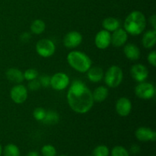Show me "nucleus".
Returning a JSON list of instances; mask_svg holds the SVG:
<instances>
[{
    "label": "nucleus",
    "instance_id": "1",
    "mask_svg": "<svg viewBox=\"0 0 156 156\" xmlns=\"http://www.w3.org/2000/svg\"><path fill=\"white\" fill-rule=\"evenodd\" d=\"M67 101L73 111L82 114L88 113L94 102L92 92L81 80L72 82L67 92Z\"/></svg>",
    "mask_w": 156,
    "mask_h": 156
},
{
    "label": "nucleus",
    "instance_id": "2",
    "mask_svg": "<svg viewBox=\"0 0 156 156\" xmlns=\"http://www.w3.org/2000/svg\"><path fill=\"white\" fill-rule=\"evenodd\" d=\"M123 26L128 34L133 36L141 34L146 27V17L140 11H133L126 18Z\"/></svg>",
    "mask_w": 156,
    "mask_h": 156
},
{
    "label": "nucleus",
    "instance_id": "3",
    "mask_svg": "<svg viewBox=\"0 0 156 156\" xmlns=\"http://www.w3.org/2000/svg\"><path fill=\"white\" fill-rule=\"evenodd\" d=\"M67 62L69 65L79 73H87L91 67V59L84 52L73 50L69 53L67 56Z\"/></svg>",
    "mask_w": 156,
    "mask_h": 156
},
{
    "label": "nucleus",
    "instance_id": "4",
    "mask_svg": "<svg viewBox=\"0 0 156 156\" xmlns=\"http://www.w3.org/2000/svg\"><path fill=\"white\" fill-rule=\"evenodd\" d=\"M123 70L117 66H111L104 75L105 82L110 88H117L123 81Z\"/></svg>",
    "mask_w": 156,
    "mask_h": 156
},
{
    "label": "nucleus",
    "instance_id": "5",
    "mask_svg": "<svg viewBox=\"0 0 156 156\" xmlns=\"http://www.w3.org/2000/svg\"><path fill=\"white\" fill-rule=\"evenodd\" d=\"M36 51L42 57L47 58L53 56L56 51L55 44L50 39H41L36 44Z\"/></svg>",
    "mask_w": 156,
    "mask_h": 156
},
{
    "label": "nucleus",
    "instance_id": "6",
    "mask_svg": "<svg viewBox=\"0 0 156 156\" xmlns=\"http://www.w3.org/2000/svg\"><path fill=\"white\" fill-rule=\"evenodd\" d=\"M135 94L140 98L149 100L155 96V87L149 82H140L135 88Z\"/></svg>",
    "mask_w": 156,
    "mask_h": 156
},
{
    "label": "nucleus",
    "instance_id": "7",
    "mask_svg": "<svg viewBox=\"0 0 156 156\" xmlns=\"http://www.w3.org/2000/svg\"><path fill=\"white\" fill-rule=\"evenodd\" d=\"M69 77L66 73H57L50 77V86L56 91H62L69 85Z\"/></svg>",
    "mask_w": 156,
    "mask_h": 156
},
{
    "label": "nucleus",
    "instance_id": "8",
    "mask_svg": "<svg viewBox=\"0 0 156 156\" xmlns=\"http://www.w3.org/2000/svg\"><path fill=\"white\" fill-rule=\"evenodd\" d=\"M10 97L15 104L21 105L27 98V89L24 85H15L10 91Z\"/></svg>",
    "mask_w": 156,
    "mask_h": 156
},
{
    "label": "nucleus",
    "instance_id": "9",
    "mask_svg": "<svg viewBox=\"0 0 156 156\" xmlns=\"http://www.w3.org/2000/svg\"><path fill=\"white\" fill-rule=\"evenodd\" d=\"M82 42V35L79 32L73 30L65 35L63 44L66 48L74 49L79 47Z\"/></svg>",
    "mask_w": 156,
    "mask_h": 156
},
{
    "label": "nucleus",
    "instance_id": "10",
    "mask_svg": "<svg viewBox=\"0 0 156 156\" xmlns=\"http://www.w3.org/2000/svg\"><path fill=\"white\" fill-rule=\"evenodd\" d=\"M130 74L133 79L137 82H145L149 76V70L143 64H135L131 67Z\"/></svg>",
    "mask_w": 156,
    "mask_h": 156
},
{
    "label": "nucleus",
    "instance_id": "11",
    "mask_svg": "<svg viewBox=\"0 0 156 156\" xmlns=\"http://www.w3.org/2000/svg\"><path fill=\"white\" fill-rule=\"evenodd\" d=\"M95 46L100 50H105L111 44V34L106 30H101L98 32L94 38Z\"/></svg>",
    "mask_w": 156,
    "mask_h": 156
},
{
    "label": "nucleus",
    "instance_id": "12",
    "mask_svg": "<svg viewBox=\"0 0 156 156\" xmlns=\"http://www.w3.org/2000/svg\"><path fill=\"white\" fill-rule=\"evenodd\" d=\"M132 111V103L127 98L122 97L116 103V111L120 117H127Z\"/></svg>",
    "mask_w": 156,
    "mask_h": 156
},
{
    "label": "nucleus",
    "instance_id": "13",
    "mask_svg": "<svg viewBox=\"0 0 156 156\" xmlns=\"http://www.w3.org/2000/svg\"><path fill=\"white\" fill-rule=\"evenodd\" d=\"M136 138L141 142H154L156 140L155 131L145 126L138 128L135 132Z\"/></svg>",
    "mask_w": 156,
    "mask_h": 156
},
{
    "label": "nucleus",
    "instance_id": "14",
    "mask_svg": "<svg viewBox=\"0 0 156 156\" xmlns=\"http://www.w3.org/2000/svg\"><path fill=\"white\" fill-rule=\"evenodd\" d=\"M128 40V34L124 29L118 28L111 34V44L115 47H123Z\"/></svg>",
    "mask_w": 156,
    "mask_h": 156
},
{
    "label": "nucleus",
    "instance_id": "15",
    "mask_svg": "<svg viewBox=\"0 0 156 156\" xmlns=\"http://www.w3.org/2000/svg\"><path fill=\"white\" fill-rule=\"evenodd\" d=\"M123 53L128 59L132 61H136L139 59L140 55H141L140 48L133 44H127L124 45Z\"/></svg>",
    "mask_w": 156,
    "mask_h": 156
},
{
    "label": "nucleus",
    "instance_id": "16",
    "mask_svg": "<svg viewBox=\"0 0 156 156\" xmlns=\"http://www.w3.org/2000/svg\"><path fill=\"white\" fill-rule=\"evenodd\" d=\"M142 44L146 49H152L156 44V30H149L146 31L143 36Z\"/></svg>",
    "mask_w": 156,
    "mask_h": 156
},
{
    "label": "nucleus",
    "instance_id": "17",
    "mask_svg": "<svg viewBox=\"0 0 156 156\" xmlns=\"http://www.w3.org/2000/svg\"><path fill=\"white\" fill-rule=\"evenodd\" d=\"M6 77L11 82L14 83L20 84L24 80V74L22 72L18 69L10 68L6 71L5 73Z\"/></svg>",
    "mask_w": 156,
    "mask_h": 156
},
{
    "label": "nucleus",
    "instance_id": "18",
    "mask_svg": "<svg viewBox=\"0 0 156 156\" xmlns=\"http://www.w3.org/2000/svg\"><path fill=\"white\" fill-rule=\"evenodd\" d=\"M104 71L101 67L94 66L91 67L87 71V76L89 81L91 82H99L103 79L104 78Z\"/></svg>",
    "mask_w": 156,
    "mask_h": 156
},
{
    "label": "nucleus",
    "instance_id": "19",
    "mask_svg": "<svg viewBox=\"0 0 156 156\" xmlns=\"http://www.w3.org/2000/svg\"><path fill=\"white\" fill-rule=\"evenodd\" d=\"M102 26L104 27V30H106L109 32H114L117 29L120 28V22L117 18H113V17H108L102 22Z\"/></svg>",
    "mask_w": 156,
    "mask_h": 156
},
{
    "label": "nucleus",
    "instance_id": "20",
    "mask_svg": "<svg viewBox=\"0 0 156 156\" xmlns=\"http://www.w3.org/2000/svg\"><path fill=\"white\" fill-rule=\"evenodd\" d=\"M108 96V89L105 86H99L94 89L92 92V97L94 101L101 103L106 100Z\"/></svg>",
    "mask_w": 156,
    "mask_h": 156
},
{
    "label": "nucleus",
    "instance_id": "21",
    "mask_svg": "<svg viewBox=\"0 0 156 156\" xmlns=\"http://www.w3.org/2000/svg\"><path fill=\"white\" fill-rule=\"evenodd\" d=\"M46 24L43 20L36 19L31 23L30 25V30L34 34H41L45 30Z\"/></svg>",
    "mask_w": 156,
    "mask_h": 156
},
{
    "label": "nucleus",
    "instance_id": "22",
    "mask_svg": "<svg viewBox=\"0 0 156 156\" xmlns=\"http://www.w3.org/2000/svg\"><path fill=\"white\" fill-rule=\"evenodd\" d=\"M59 114L53 111H49L46 112L45 117L42 120L43 123L46 125H53L59 122Z\"/></svg>",
    "mask_w": 156,
    "mask_h": 156
},
{
    "label": "nucleus",
    "instance_id": "23",
    "mask_svg": "<svg viewBox=\"0 0 156 156\" xmlns=\"http://www.w3.org/2000/svg\"><path fill=\"white\" fill-rule=\"evenodd\" d=\"M2 153L4 156H20L21 152L20 149L16 145L9 143L5 146L4 149L2 150Z\"/></svg>",
    "mask_w": 156,
    "mask_h": 156
},
{
    "label": "nucleus",
    "instance_id": "24",
    "mask_svg": "<svg viewBox=\"0 0 156 156\" xmlns=\"http://www.w3.org/2000/svg\"><path fill=\"white\" fill-rule=\"evenodd\" d=\"M110 150L108 146L105 145H100L94 149L92 152L93 156H109Z\"/></svg>",
    "mask_w": 156,
    "mask_h": 156
},
{
    "label": "nucleus",
    "instance_id": "25",
    "mask_svg": "<svg viewBox=\"0 0 156 156\" xmlns=\"http://www.w3.org/2000/svg\"><path fill=\"white\" fill-rule=\"evenodd\" d=\"M111 156H129V152L127 149L121 146H116L111 152Z\"/></svg>",
    "mask_w": 156,
    "mask_h": 156
},
{
    "label": "nucleus",
    "instance_id": "26",
    "mask_svg": "<svg viewBox=\"0 0 156 156\" xmlns=\"http://www.w3.org/2000/svg\"><path fill=\"white\" fill-rule=\"evenodd\" d=\"M41 153L43 156H56V149L52 145H44L41 149Z\"/></svg>",
    "mask_w": 156,
    "mask_h": 156
},
{
    "label": "nucleus",
    "instance_id": "27",
    "mask_svg": "<svg viewBox=\"0 0 156 156\" xmlns=\"http://www.w3.org/2000/svg\"><path fill=\"white\" fill-rule=\"evenodd\" d=\"M23 74H24V79L29 82L37 79L38 77V72L34 69H28Z\"/></svg>",
    "mask_w": 156,
    "mask_h": 156
},
{
    "label": "nucleus",
    "instance_id": "28",
    "mask_svg": "<svg viewBox=\"0 0 156 156\" xmlns=\"http://www.w3.org/2000/svg\"><path fill=\"white\" fill-rule=\"evenodd\" d=\"M46 112L47 111L43 108H37L34 111L33 116L36 120H37V121H42L44 119V117H45Z\"/></svg>",
    "mask_w": 156,
    "mask_h": 156
},
{
    "label": "nucleus",
    "instance_id": "29",
    "mask_svg": "<svg viewBox=\"0 0 156 156\" xmlns=\"http://www.w3.org/2000/svg\"><path fill=\"white\" fill-rule=\"evenodd\" d=\"M39 82L43 87H48L50 85V76L47 75H43L40 77Z\"/></svg>",
    "mask_w": 156,
    "mask_h": 156
},
{
    "label": "nucleus",
    "instance_id": "30",
    "mask_svg": "<svg viewBox=\"0 0 156 156\" xmlns=\"http://www.w3.org/2000/svg\"><path fill=\"white\" fill-rule=\"evenodd\" d=\"M41 87V85L39 80H37V79L30 81V82L28 84V88L30 91H37V90H39V88Z\"/></svg>",
    "mask_w": 156,
    "mask_h": 156
},
{
    "label": "nucleus",
    "instance_id": "31",
    "mask_svg": "<svg viewBox=\"0 0 156 156\" xmlns=\"http://www.w3.org/2000/svg\"><path fill=\"white\" fill-rule=\"evenodd\" d=\"M147 59L149 63L153 67L156 66V52L155 50L151 51L147 56Z\"/></svg>",
    "mask_w": 156,
    "mask_h": 156
},
{
    "label": "nucleus",
    "instance_id": "32",
    "mask_svg": "<svg viewBox=\"0 0 156 156\" xmlns=\"http://www.w3.org/2000/svg\"><path fill=\"white\" fill-rule=\"evenodd\" d=\"M130 152L133 155H136V154L140 153V147L138 145H133L130 148Z\"/></svg>",
    "mask_w": 156,
    "mask_h": 156
},
{
    "label": "nucleus",
    "instance_id": "33",
    "mask_svg": "<svg viewBox=\"0 0 156 156\" xmlns=\"http://www.w3.org/2000/svg\"><path fill=\"white\" fill-rule=\"evenodd\" d=\"M21 39L24 42H27L30 39V34L29 33H27V32H24V33H23L21 34Z\"/></svg>",
    "mask_w": 156,
    "mask_h": 156
},
{
    "label": "nucleus",
    "instance_id": "34",
    "mask_svg": "<svg viewBox=\"0 0 156 156\" xmlns=\"http://www.w3.org/2000/svg\"><path fill=\"white\" fill-rule=\"evenodd\" d=\"M149 22L152 24L154 30H156V15H153L149 18Z\"/></svg>",
    "mask_w": 156,
    "mask_h": 156
},
{
    "label": "nucleus",
    "instance_id": "35",
    "mask_svg": "<svg viewBox=\"0 0 156 156\" xmlns=\"http://www.w3.org/2000/svg\"><path fill=\"white\" fill-rule=\"evenodd\" d=\"M26 156H40L39 154L37 152H34V151H32V152H30L28 154H27Z\"/></svg>",
    "mask_w": 156,
    "mask_h": 156
},
{
    "label": "nucleus",
    "instance_id": "36",
    "mask_svg": "<svg viewBox=\"0 0 156 156\" xmlns=\"http://www.w3.org/2000/svg\"><path fill=\"white\" fill-rule=\"evenodd\" d=\"M2 146H1V144H0V156L2 155Z\"/></svg>",
    "mask_w": 156,
    "mask_h": 156
},
{
    "label": "nucleus",
    "instance_id": "37",
    "mask_svg": "<svg viewBox=\"0 0 156 156\" xmlns=\"http://www.w3.org/2000/svg\"><path fill=\"white\" fill-rule=\"evenodd\" d=\"M59 156H68V155H59Z\"/></svg>",
    "mask_w": 156,
    "mask_h": 156
},
{
    "label": "nucleus",
    "instance_id": "38",
    "mask_svg": "<svg viewBox=\"0 0 156 156\" xmlns=\"http://www.w3.org/2000/svg\"><path fill=\"white\" fill-rule=\"evenodd\" d=\"M152 156H155V155H152Z\"/></svg>",
    "mask_w": 156,
    "mask_h": 156
}]
</instances>
